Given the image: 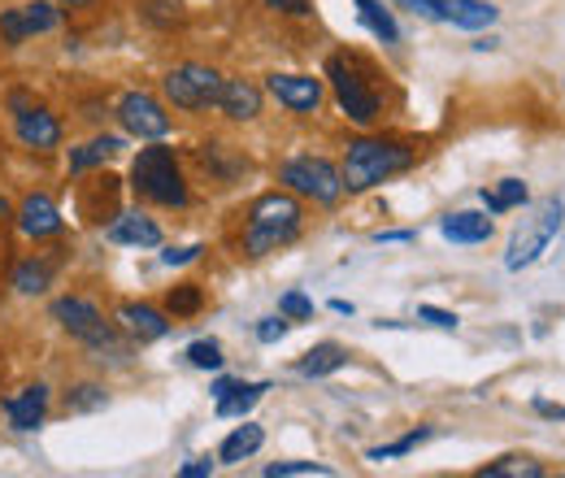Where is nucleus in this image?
I'll use <instances>...</instances> for the list:
<instances>
[{"mask_svg":"<svg viewBox=\"0 0 565 478\" xmlns=\"http://www.w3.org/2000/svg\"><path fill=\"white\" fill-rule=\"evenodd\" d=\"M448 22L466 31H483L495 22V4L488 0H448Z\"/></svg>","mask_w":565,"mask_h":478,"instance_id":"nucleus-25","label":"nucleus"},{"mask_svg":"<svg viewBox=\"0 0 565 478\" xmlns=\"http://www.w3.org/2000/svg\"><path fill=\"white\" fill-rule=\"evenodd\" d=\"M414 166V148L396 139H353L344 152V192H370Z\"/></svg>","mask_w":565,"mask_h":478,"instance_id":"nucleus-2","label":"nucleus"},{"mask_svg":"<svg viewBox=\"0 0 565 478\" xmlns=\"http://www.w3.org/2000/svg\"><path fill=\"white\" fill-rule=\"evenodd\" d=\"M118 148H122V139H118V136L87 139L83 148H74V152H71V174H87V170H96V166L114 161V157H118Z\"/></svg>","mask_w":565,"mask_h":478,"instance_id":"nucleus-23","label":"nucleus"},{"mask_svg":"<svg viewBox=\"0 0 565 478\" xmlns=\"http://www.w3.org/2000/svg\"><path fill=\"white\" fill-rule=\"evenodd\" d=\"M53 318L62 322L66 336H74L78 343H87L92 352L114 348V327H109L105 314H100L92 300H83V296H62V300H53Z\"/></svg>","mask_w":565,"mask_h":478,"instance_id":"nucleus-8","label":"nucleus"},{"mask_svg":"<svg viewBox=\"0 0 565 478\" xmlns=\"http://www.w3.org/2000/svg\"><path fill=\"white\" fill-rule=\"evenodd\" d=\"M270 9H282V13H296V18H305L309 13V0H266Z\"/></svg>","mask_w":565,"mask_h":478,"instance_id":"nucleus-40","label":"nucleus"},{"mask_svg":"<svg viewBox=\"0 0 565 478\" xmlns=\"http://www.w3.org/2000/svg\"><path fill=\"white\" fill-rule=\"evenodd\" d=\"M540 413H548V417H565L562 405H540Z\"/></svg>","mask_w":565,"mask_h":478,"instance_id":"nucleus-44","label":"nucleus"},{"mask_svg":"<svg viewBox=\"0 0 565 478\" xmlns=\"http://www.w3.org/2000/svg\"><path fill=\"white\" fill-rule=\"evenodd\" d=\"M222 74L213 66H196V62H188V66H174L166 78H161V92H166V100L174 105V109H188V114H201V109H217V100H222Z\"/></svg>","mask_w":565,"mask_h":478,"instance_id":"nucleus-6","label":"nucleus"},{"mask_svg":"<svg viewBox=\"0 0 565 478\" xmlns=\"http://www.w3.org/2000/svg\"><path fill=\"white\" fill-rule=\"evenodd\" d=\"M248 222H244V253L248 257H270V253H279L287 248L296 235H300V201L296 196H287V192H266V196H257L248 213H244Z\"/></svg>","mask_w":565,"mask_h":478,"instance_id":"nucleus-1","label":"nucleus"},{"mask_svg":"<svg viewBox=\"0 0 565 478\" xmlns=\"http://www.w3.org/2000/svg\"><path fill=\"white\" fill-rule=\"evenodd\" d=\"M279 183L287 192L313 201V205H335L344 196V174L327 157H291V161H282Z\"/></svg>","mask_w":565,"mask_h":478,"instance_id":"nucleus-4","label":"nucleus"},{"mask_svg":"<svg viewBox=\"0 0 565 478\" xmlns=\"http://www.w3.org/2000/svg\"><path fill=\"white\" fill-rule=\"evenodd\" d=\"M166 309H170L174 318H196V314L205 309V291H201L196 283H179V287H170Z\"/></svg>","mask_w":565,"mask_h":478,"instance_id":"nucleus-29","label":"nucleus"},{"mask_svg":"<svg viewBox=\"0 0 565 478\" xmlns=\"http://www.w3.org/2000/svg\"><path fill=\"white\" fill-rule=\"evenodd\" d=\"M344 365H349V348L331 340L309 348V352L300 357V374H305V379H327V374H335V370H344Z\"/></svg>","mask_w":565,"mask_h":478,"instance_id":"nucleus-21","label":"nucleus"},{"mask_svg":"<svg viewBox=\"0 0 565 478\" xmlns=\"http://www.w3.org/2000/svg\"><path fill=\"white\" fill-rule=\"evenodd\" d=\"M57 270H62V248L35 253V257H26V262L13 270V291H18V296H40V291L53 287Z\"/></svg>","mask_w":565,"mask_h":478,"instance_id":"nucleus-14","label":"nucleus"},{"mask_svg":"<svg viewBox=\"0 0 565 478\" xmlns=\"http://www.w3.org/2000/svg\"><path fill=\"white\" fill-rule=\"evenodd\" d=\"M266 475H270V478H287V475H331V466H322V461H275V466H266Z\"/></svg>","mask_w":565,"mask_h":478,"instance_id":"nucleus-34","label":"nucleus"},{"mask_svg":"<svg viewBox=\"0 0 565 478\" xmlns=\"http://www.w3.org/2000/svg\"><path fill=\"white\" fill-rule=\"evenodd\" d=\"M4 217H13V213H9V205H4V196H0V222H4Z\"/></svg>","mask_w":565,"mask_h":478,"instance_id":"nucleus-45","label":"nucleus"},{"mask_svg":"<svg viewBox=\"0 0 565 478\" xmlns=\"http://www.w3.org/2000/svg\"><path fill=\"white\" fill-rule=\"evenodd\" d=\"M78 213L87 222H109L118 217V179L114 174H96L87 183H78Z\"/></svg>","mask_w":565,"mask_h":478,"instance_id":"nucleus-13","label":"nucleus"},{"mask_svg":"<svg viewBox=\"0 0 565 478\" xmlns=\"http://www.w3.org/2000/svg\"><path fill=\"white\" fill-rule=\"evenodd\" d=\"M118 322H122V331H127V336H136L140 343L166 340V336H170L166 314H161V309H152V305H140V300H127V305L118 309Z\"/></svg>","mask_w":565,"mask_h":478,"instance_id":"nucleus-16","label":"nucleus"},{"mask_svg":"<svg viewBox=\"0 0 565 478\" xmlns=\"http://www.w3.org/2000/svg\"><path fill=\"white\" fill-rule=\"evenodd\" d=\"M439 231L452 244H488L492 240V217L488 213H448Z\"/></svg>","mask_w":565,"mask_h":478,"instance_id":"nucleus-19","label":"nucleus"},{"mask_svg":"<svg viewBox=\"0 0 565 478\" xmlns=\"http://www.w3.org/2000/svg\"><path fill=\"white\" fill-rule=\"evenodd\" d=\"M62 4H71V9H83V4H92V0H62Z\"/></svg>","mask_w":565,"mask_h":478,"instance_id":"nucleus-46","label":"nucleus"},{"mask_svg":"<svg viewBox=\"0 0 565 478\" xmlns=\"http://www.w3.org/2000/svg\"><path fill=\"white\" fill-rule=\"evenodd\" d=\"M327 78H331V87H335L340 109L353 118L356 127H374V118H379V92L361 78V70H356L353 57L335 53V57L327 62Z\"/></svg>","mask_w":565,"mask_h":478,"instance_id":"nucleus-7","label":"nucleus"},{"mask_svg":"<svg viewBox=\"0 0 565 478\" xmlns=\"http://www.w3.org/2000/svg\"><path fill=\"white\" fill-rule=\"evenodd\" d=\"M548 470L535 461V457H500V461H488L479 478H544Z\"/></svg>","mask_w":565,"mask_h":478,"instance_id":"nucleus-27","label":"nucleus"},{"mask_svg":"<svg viewBox=\"0 0 565 478\" xmlns=\"http://www.w3.org/2000/svg\"><path fill=\"white\" fill-rule=\"evenodd\" d=\"M562 213H565V205L557 201V196L535 209V213L518 226V235L509 240L504 270H526V266H535V262L544 257V248L557 240V231H562Z\"/></svg>","mask_w":565,"mask_h":478,"instance_id":"nucleus-5","label":"nucleus"},{"mask_svg":"<svg viewBox=\"0 0 565 478\" xmlns=\"http://www.w3.org/2000/svg\"><path fill=\"white\" fill-rule=\"evenodd\" d=\"M279 314L282 318H313V300L300 296V291H287L279 300Z\"/></svg>","mask_w":565,"mask_h":478,"instance_id":"nucleus-36","label":"nucleus"},{"mask_svg":"<svg viewBox=\"0 0 565 478\" xmlns=\"http://www.w3.org/2000/svg\"><path fill=\"white\" fill-rule=\"evenodd\" d=\"M13 131H18V139H22L26 148H35V152H53V148L62 144V118H57L53 109H44V105H31V109L18 105Z\"/></svg>","mask_w":565,"mask_h":478,"instance_id":"nucleus-11","label":"nucleus"},{"mask_svg":"<svg viewBox=\"0 0 565 478\" xmlns=\"http://www.w3.org/2000/svg\"><path fill=\"white\" fill-rule=\"evenodd\" d=\"M287 336V322L282 318H262V327H257V340L262 343H279Z\"/></svg>","mask_w":565,"mask_h":478,"instance_id":"nucleus-39","label":"nucleus"},{"mask_svg":"<svg viewBox=\"0 0 565 478\" xmlns=\"http://www.w3.org/2000/svg\"><path fill=\"white\" fill-rule=\"evenodd\" d=\"M356 4V18H361V26L370 31V35H379L383 44H396L401 40V26H396V18L379 4V0H353Z\"/></svg>","mask_w":565,"mask_h":478,"instance_id":"nucleus-24","label":"nucleus"},{"mask_svg":"<svg viewBox=\"0 0 565 478\" xmlns=\"http://www.w3.org/2000/svg\"><path fill=\"white\" fill-rule=\"evenodd\" d=\"M109 405V396H105V387L100 383H78L66 392V413H96Z\"/></svg>","mask_w":565,"mask_h":478,"instance_id":"nucleus-31","label":"nucleus"},{"mask_svg":"<svg viewBox=\"0 0 565 478\" xmlns=\"http://www.w3.org/2000/svg\"><path fill=\"white\" fill-rule=\"evenodd\" d=\"M44 413H49V387L44 383H31V387H22L18 396L4 401V422L13 431H35L44 422Z\"/></svg>","mask_w":565,"mask_h":478,"instance_id":"nucleus-15","label":"nucleus"},{"mask_svg":"<svg viewBox=\"0 0 565 478\" xmlns=\"http://www.w3.org/2000/svg\"><path fill=\"white\" fill-rule=\"evenodd\" d=\"M262 392H270V383H235V387L217 401V413H222V417H239V413H248L262 401Z\"/></svg>","mask_w":565,"mask_h":478,"instance_id":"nucleus-28","label":"nucleus"},{"mask_svg":"<svg viewBox=\"0 0 565 478\" xmlns=\"http://www.w3.org/2000/svg\"><path fill=\"white\" fill-rule=\"evenodd\" d=\"M217 109H222L231 123H253V118L262 114V87L248 83V78H226Z\"/></svg>","mask_w":565,"mask_h":478,"instance_id":"nucleus-17","label":"nucleus"},{"mask_svg":"<svg viewBox=\"0 0 565 478\" xmlns=\"http://www.w3.org/2000/svg\"><path fill=\"white\" fill-rule=\"evenodd\" d=\"M201 253H205L201 244H188V248H166V253H161V262H166V266H188V262H196Z\"/></svg>","mask_w":565,"mask_h":478,"instance_id":"nucleus-37","label":"nucleus"},{"mask_svg":"<svg viewBox=\"0 0 565 478\" xmlns=\"http://www.w3.org/2000/svg\"><path fill=\"white\" fill-rule=\"evenodd\" d=\"M188 361L196 365V370H222V343L217 340H196L192 348H188Z\"/></svg>","mask_w":565,"mask_h":478,"instance_id":"nucleus-33","label":"nucleus"},{"mask_svg":"<svg viewBox=\"0 0 565 478\" xmlns=\"http://www.w3.org/2000/svg\"><path fill=\"white\" fill-rule=\"evenodd\" d=\"M396 4L418 18H430V22H448V0H396Z\"/></svg>","mask_w":565,"mask_h":478,"instance_id":"nucleus-35","label":"nucleus"},{"mask_svg":"<svg viewBox=\"0 0 565 478\" xmlns=\"http://www.w3.org/2000/svg\"><path fill=\"white\" fill-rule=\"evenodd\" d=\"M18 231L26 235V240H57L62 231H66V217H62V209L53 205V196H44V192H31V196H22V205H18Z\"/></svg>","mask_w":565,"mask_h":478,"instance_id":"nucleus-10","label":"nucleus"},{"mask_svg":"<svg viewBox=\"0 0 565 478\" xmlns=\"http://www.w3.org/2000/svg\"><path fill=\"white\" fill-rule=\"evenodd\" d=\"M18 22H22L26 40L31 35H49V31L62 26V9L53 0H26V4H18Z\"/></svg>","mask_w":565,"mask_h":478,"instance_id":"nucleus-22","label":"nucleus"},{"mask_svg":"<svg viewBox=\"0 0 565 478\" xmlns=\"http://www.w3.org/2000/svg\"><path fill=\"white\" fill-rule=\"evenodd\" d=\"M430 439V426H418V431H409V435H401L396 444H383V448H370V461H392V457H405V453H414L418 444Z\"/></svg>","mask_w":565,"mask_h":478,"instance_id":"nucleus-32","label":"nucleus"},{"mask_svg":"<svg viewBox=\"0 0 565 478\" xmlns=\"http://www.w3.org/2000/svg\"><path fill=\"white\" fill-rule=\"evenodd\" d=\"M179 475H183V478H210L213 475V461H188Z\"/></svg>","mask_w":565,"mask_h":478,"instance_id":"nucleus-41","label":"nucleus"},{"mask_svg":"<svg viewBox=\"0 0 565 478\" xmlns=\"http://www.w3.org/2000/svg\"><path fill=\"white\" fill-rule=\"evenodd\" d=\"M131 188L136 196L148 205L161 209H183L188 205V183H183V170H179V157L174 148H140V157L131 161Z\"/></svg>","mask_w":565,"mask_h":478,"instance_id":"nucleus-3","label":"nucleus"},{"mask_svg":"<svg viewBox=\"0 0 565 478\" xmlns=\"http://www.w3.org/2000/svg\"><path fill=\"white\" fill-rule=\"evenodd\" d=\"M109 240L114 244H131V248H157L161 244V226L152 217H143V213H122V217H114Z\"/></svg>","mask_w":565,"mask_h":478,"instance_id":"nucleus-18","label":"nucleus"},{"mask_svg":"<svg viewBox=\"0 0 565 478\" xmlns=\"http://www.w3.org/2000/svg\"><path fill=\"white\" fill-rule=\"evenodd\" d=\"M201 166L210 170L217 183H231L239 170H244V157H235V152H226V144H201Z\"/></svg>","mask_w":565,"mask_h":478,"instance_id":"nucleus-26","label":"nucleus"},{"mask_svg":"<svg viewBox=\"0 0 565 478\" xmlns=\"http://www.w3.org/2000/svg\"><path fill=\"white\" fill-rule=\"evenodd\" d=\"M231 387H235V383H231V379H217V383H213V401H222V396H226V392H231Z\"/></svg>","mask_w":565,"mask_h":478,"instance_id":"nucleus-43","label":"nucleus"},{"mask_svg":"<svg viewBox=\"0 0 565 478\" xmlns=\"http://www.w3.org/2000/svg\"><path fill=\"white\" fill-rule=\"evenodd\" d=\"M266 87L291 114H313L322 105V78H313V74H270Z\"/></svg>","mask_w":565,"mask_h":478,"instance_id":"nucleus-12","label":"nucleus"},{"mask_svg":"<svg viewBox=\"0 0 565 478\" xmlns=\"http://www.w3.org/2000/svg\"><path fill=\"white\" fill-rule=\"evenodd\" d=\"M418 318H423V322H430V327H439V331H457V314H444V309H430V305H423V309H418Z\"/></svg>","mask_w":565,"mask_h":478,"instance_id":"nucleus-38","label":"nucleus"},{"mask_svg":"<svg viewBox=\"0 0 565 478\" xmlns=\"http://www.w3.org/2000/svg\"><path fill=\"white\" fill-rule=\"evenodd\" d=\"M383 244H405L409 240V231H387V235H379Z\"/></svg>","mask_w":565,"mask_h":478,"instance_id":"nucleus-42","label":"nucleus"},{"mask_svg":"<svg viewBox=\"0 0 565 478\" xmlns=\"http://www.w3.org/2000/svg\"><path fill=\"white\" fill-rule=\"evenodd\" d=\"M118 123L127 127V136H136V139L170 136V114H166L161 100L148 96V92H127V96L118 100Z\"/></svg>","mask_w":565,"mask_h":478,"instance_id":"nucleus-9","label":"nucleus"},{"mask_svg":"<svg viewBox=\"0 0 565 478\" xmlns=\"http://www.w3.org/2000/svg\"><path fill=\"white\" fill-rule=\"evenodd\" d=\"M262 444H266V431H262V426H253V422H244V426H235V431L222 439L217 461H222V466H239V461H244V457H253Z\"/></svg>","mask_w":565,"mask_h":478,"instance_id":"nucleus-20","label":"nucleus"},{"mask_svg":"<svg viewBox=\"0 0 565 478\" xmlns=\"http://www.w3.org/2000/svg\"><path fill=\"white\" fill-rule=\"evenodd\" d=\"M526 183L522 179H504V183H495L492 192H483V205H488V213H504V209H518L526 205Z\"/></svg>","mask_w":565,"mask_h":478,"instance_id":"nucleus-30","label":"nucleus"}]
</instances>
